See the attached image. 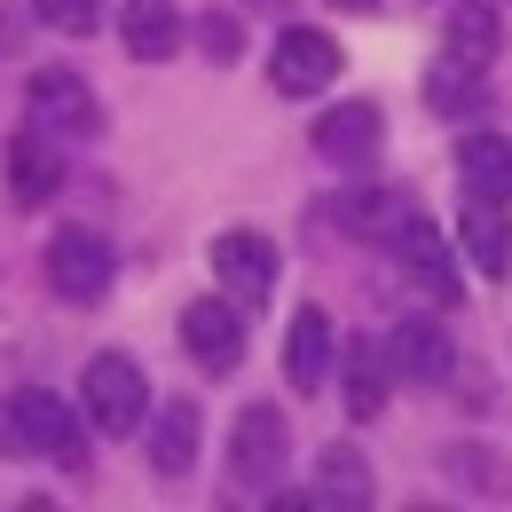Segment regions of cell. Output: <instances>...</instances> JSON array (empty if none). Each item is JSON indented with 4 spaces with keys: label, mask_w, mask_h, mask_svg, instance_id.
Listing matches in <instances>:
<instances>
[{
    "label": "cell",
    "mask_w": 512,
    "mask_h": 512,
    "mask_svg": "<svg viewBox=\"0 0 512 512\" xmlns=\"http://www.w3.org/2000/svg\"><path fill=\"white\" fill-rule=\"evenodd\" d=\"M284 457H292L284 410H276V402H253V410L237 418V434H229V481H237L245 497H268V489L284 481Z\"/></svg>",
    "instance_id": "3"
},
{
    "label": "cell",
    "mask_w": 512,
    "mask_h": 512,
    "mask_svg": "<svg viewBox=\"0 0 512 512\" xmlns=\"http://www.w3.org/2000/svg\"><path fill=\"white\" fill-rule=\"evenodd\" d=\"M32 16L79 40V32H95V24H103V0H32Z\"/></svg>",
    "instance_id": "24"
},
{
    "label": "cell",
    "mask_w": 512,
    "mask_h": 512,
    "mask_svg": "<svg viewBox=\"0 0 512 512\" xmlns=\"http://www.w3.org/2000/svg\"><path fill=\"white\" fill-rule=\"evenodd\" d=\"M331 371H347V418H379L386 410V386H394V363H386V347L371 339H355Z\"/></svg>",
    "instance_id": "20"
},
{
    "label": "cell",
    "mask_w": 512,
    "mask_h": 512,
    "mask_svg": "<svg viewBox=\"0 0 512 512\" xmlns=\"http://www.w3.org/2000/svg\"><path fill=\"white\" fill-rule=\"evenodd\" d=\"M268 79H276V95H323V87L339 79V40H331V32H308V24L276 32Z\"/></svg>",
    "instance_id": "8"
},
{
    "label": "cell",
    "mask_w": 512,
    "mask_h": 512,
    "mask_svg": "<svg viewBox=\"0 0 512 512\" xmlns=\"http://www.w3.org/2000/svg\"><path fill=\"white\" fill-rule=\"evenodd\" d=\"M331 8H379V0H331Z\"/></svg>",
    "instance_id": "27"
},
{
    "label": "cell",
    "mask_w": 512,
    "mask_h": 512,
    "mask_svg": "<svg viewBox=\"0 0 512 512\" xmlns=\"http://www.w3.org/2000/svg\"><path fill=\"white\" fill-rule=\"evenodd\" d=\"M245 8H284V0H245Z\"/></svg>",
    "instance_id": "28"
},
{
    "label": "cell",
    "mask_w": 512,
    "mask_h": 512,
    "mask_svg": "<svg viewBox=\"0 0 512 512\" xmlns=\"http://www.w3.org/2000/svg\"><path fill=\"white\" fill-rule=\"evenodd\" d=\"M213 276H221V292L253 316L260 300L276 292V245H268V237H253V229H229V237L213 245Z\"/></svg>",
    "instance_id": "9"
},
{
    "label": "cell",
    "mask_w": 512,
    "mask_h": 512,
    "mask_svg": "<svg viewBox=\"0 0 512 512\" xmlns=\"http://www.w3.org/2000/svg\"><path fill=\"white\" fill-rule=\"evenodd\" d=\"M457 182L473 205H505L512 213V134H465L457 142Z\"/></svg>",
    "instance_id": "13"
},
{
    "label": "cell",
    "mask_w": 512,
    "mask_h": 512,
    "mask_svg": "<svg viewBox=\"0 0 512 512\" xmlns=\"http://www.w3.org/2000/svg\"><path fill=\"white\" fill-rule=\"evenodd\" d=\"M331 363H339V339H331V316L323 308H300L292 331H284V379L300 386V394H316L331 379Z\"/></svg>",
    "instance_id": "16"
},
{
    "label": "cell",
    "mask_w": 512,
    "mask_h": 512,
    "mask_svg": "<svg viewBox=\"0 0 512 512\" xmlns=\"http://www.w3.org/2000/svg\"><path fill=\"white\" fill-rule=\"evenodd\" d=\"M197 32H205V56H213V64H237V24H229V16H205Z\"/></svg>",
    "instance_id": "25"
},
{
    "label": "cell",
    "mask_w": 512,
    "mask_h": 512,
    "mask_svg": "<svg viewBox=\"0 0 512 512\" xmlns=\"http://www.w3.org/2000/svg\"><path fill=\"white\" fill-rule=\"evenodd\" d=\"M386 253L402 260V276L418 284V292H434V308H457L465 292H457V260H449V237L426 221V213H410L402 229H394V245Z\"/></svg>",
    "instance_id": "7"
},
{
    "label": "cell",
    "mask_w": 512,
    "mask_h": 512,
    "mask_svg": "<svg viewBox=\"0 0 512 512\" xmlns=\"http://www.w3.org/2000/svg\"><path fill=\"white\" fill-rule=\"evenodd\" d=\"M8 410H16L24 457H48V465H64V473H79V465H87V418L71 410L64 394H48V386H24Z\"/></svg>",
    "instance_id": "2"
},
{
    "label": "cell",
    "mask_w": 512,
    "mask_h": 512,
    "mask_svg": "<svg viewBox=\"0 0 512 512\" xmlns=\"http://www.w3.org/2000/svg\"><path fill=\"white\" fill-rule=\"evenodd\" d=\"M386 363H394V379H410V386H442L449 371H457V347H449L442 323L410 316V323H394V339H386Z\"/></svg>",
    "instance_id": "12"
},
{
    "label": "cell",
    "mask_w": 512,
    "mask_h": 512,
    "mask_svg": "<svg viewBox=\"0 0 512 512\" xmlns=\"http://www.w3.org/2000/svg\"><path fill=\"white\" fill-rule=\"evenodd\" d=\"M481 103V71L457 64V56H434V71H426V111H442V119H465Z\"/></svg>",
    "instance_id": "22"
},
{
    "label": "cell",
    "mask_w": 512,
    "mask_h": 512,
    "mask_svg": "<svg viewBox=\"0 0 512 512\" xmlns=\"http://www.w3.org/2000/svg\"><path fill=\"white\" fill-rule=\"evenodd\" d=\"M0 457H24V434H16V410L0 402Z\"/></svg>",
    "instance_id": "26"
},
{
    "label": "cell",
    "mask_w": 512,
    "mask_h": 512,
    "mask_svg": "<svg viewBox=\"0 0 512 512\" xmlns=\"http://www.w3.org/2000/svg\"><path fill=\"white\" fill-rule=\"evenodd\" d=\"M111 276H119V253H111L103 229H56V245H48V284L64 292L71 308H95V300L111 292Z\"/></svg>",
    "instance_id": "4"
},
{
    "label": "cell",
    "mask_w": 512,
    "mask_h": 512,
    "mask_svg": "<svg viewBox=\"0 0 512 512\" xmlns=\"http://www.w3.org/2000/svg\"><path fill=\"white\" fill-rule=\"evenodd\" d=\"M32 127H40V134H56V142H87V134H103L95 87H87L79 71H64V64L32 71Z\"/></svg>",
    "instance_id": "5"
},
{
    "label": "cell",
    "mask_w": 512,
    "mask_h": 512,
    "mask_svg": "<svg viewBox=\"0 0 512 512\" xmlns=\"http://www.w3.org/2000/svg\"><path fill=\"white\" fill-rule=\"evenodd\" d=\"M142 442H150V465L174 481V473H190V457H197V410L190 402H166V410H150L142 418Z\"/></svg>",
    "instance_id": "19"
},
{
    "label": "cell",
    "mask_w": 512,
    "mask_h": 512,
    "mask_svg": "<svg viewBox=\"0 0 512 512\" xmlns=\"http://www.w3.org/2000/svg\"><path fill=\"white\" fill-rule=\"evenodd\" d=\"M442 473H457L473 497H505V489H512V481H505V457H489V449H473V442L442 449Z\"/></svg>",
    "instance_id": "23"
},
{
    "label": "cell",
    "mask_w": 512,
    "mask_h": 512,
    "mask_svg": "<svg viewBox=\"0 0 512 512\" xmlns=\"http://www.w3.org/2000/svg\"><path fill=\"white\" fill-rule=\"evenodd\" d=\"M497 48H505V32H497V0H457V8H449V48H442V56L489 71V64H497Z\"/></svg>",
    "instance_id": "18"
},
{
    "label": "cell",
    "mask_w": 512,
    "mask_h": 512,
    "mask_svg": "<svg viewBox=\"0 0 512 512\" xmlns=\"http://www.w3.org/2000/svg\"><path fill=\"white\" fill-rule=\"evenodd\" d=\"M79 418L95 426V434H142V418H150V379L134 371L127 355H95L87 363V379H79Z\"/></svg>",
    "instance_id": "1"
},
{
    "label": "cell",
    "mask_w": 512,
    "mask_h": 512,
    "mask_svg": "<svg viewBox=\"0 0 512 512\" xmlns=\"http://www.w3.org/2000/svg\"><path fill=\"white\" fill-rule=\"evenodd\" d=\"M119 40H127L134 64L182 56V8L174 0H119Z\"/></svg>",
    "instance_id": "15"
},
{
    "label": "cell",
    "mask_w": 512,
    "mask_h": 512,
    "mask_svg": "<svg viewBox=\"0 0 512 512\" xmlns=\"http://www.w3.org/2000/svg\"><path fill=\"white\" fill-rule=\"evenodd\" d=\"M386 142V111L379 103H331L316 119V150L331 158V166H371Z\"/></svg>",
    "instance_id": "11"
},
{
    "label": "cell",
    "mask_w": 512,
    "mask_h": 512,
    "mask_svg": "<svg viewBox=\"0 0 512 512\" xmlns=\"http://www.w3.org/2000/svg\"><path fill=\"white\" fill-rule=\"evenodd\" d=\"M418 205L402 190H355V197H339V221H355V237H371V245H394V229L410 221Z\"/></svg>",
    "instance_id": "21"
},
{
    "label": "cell",
    "mask_w": 512,
    "mask_h": 512,
    "mask_svg": "<svg viewBox=\"0 0 512 512\" xmlns=\"http://www.w3.org/2000/svg\"><path fill=\"white\" fill-rule=\"evenodd\" d=\"M182 347L197 355V371H237V355H245V308L229 300V292H205L182 308Z\"/></svg>",
    "instance_id": "6"
},
{
    "label": "cell",
    "mask_w": 512,
    "mask_h": 512,
    "mask_svg": "<svg viewBox=\"0 0 512 512\" xmlns=\"http://www.w3.org/2000/svg\"><path fill=\"white\" fill-rule=\"evenodd\" d=\"M379 497V481H371V457L355 442H331L316 457V489H308V505H331V512H363Z\"/></svg>",
    "instance_id": "14"
},
{
    "label": "cell",
    "mask_w": 512,
    "mask_h": 512,
    "mask_svg": "<svg viewBox=\"0 0 512 512\" xmlns=\"http://www.w3.org/2000/svg\"><path fill=\"white\" fill-rule=\"evenodd\" d=\"M8 197L16 205H48V197L64 190V142L56 134H40V127H24V134H8Z\"/></svg>",
    "instance_id": "10"
},
{
    "label": "cell",
    "mask_w": 512,
    "mask_h": 512,
    "mask_svg": "<svg viewBox=\"0 0 512 512\" xmlns=\"http://www.w3.org/2000/svg\"><path fill=\"white\" fill-rule=\"evenodd\" d=\"M457 245L473 253V268H481V276H497V284L512 276V229H505V205H473V197H465V213H457Z\"/></svg>",
    "instance_id": "17"
}]
</instances>
